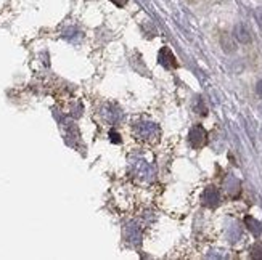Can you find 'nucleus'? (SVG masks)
Wrapping results in <instances>:
<instances>
[{"mask_svg":"<svg viewBox=\"0 0 262 260\" xmlns=\"http://www.w3.org/2000/svg\"><path fill=\"white\" fill-rule=\"evenodd\" d=\"M109 138H111V140H113V142H114V143H119V142H121V138H119V135H118V133H116V132H114V130H111V132H109Z\"/></svg>","mask_w":262,"mask_h":260,"instance_id":"13","label":"nucleus"},{"mask_svg":"<svg viewBox=\"0 0 262 260\" xmlns=\"http://www.w3.org/2000/svg\"><path fill=\"white\" fill-rule=\"evenodd\" d=\"M245 225L248 227V230L251 233L254 234L256 238L258 236H261V233H262V225H261V222H258L254 217H245Z\"/></svg>","mask_w":262,"mask_h":260,"instance_id":"7","label":"nucleus"},{"mask_svg":"<svg viewBox=\"0 0 262 260\" xmlns=\"http://www.w3.org/2000/svg\"><path fill=\"white\" fill-rule=\"evenodd\" d=\"M254 16H256V21H258V23H259V26L262 28V7L256 8V12H254Z\"/></svg>","mask_w":262,"mask_h":260,"instance_id":"12","label":"nucleus"},{"mask_svg":"<svg viewBox=\"0 0 262 260\" xmlns=\"http://www.w3.org/2000/svg\"><path fill=\"white\" fill-rule=\"evenodd\" d=\"M139 225H134V223H130L127 228H125V238L129 239V241H134V243H137L139 239H140V230L137 228Z\"/></svg>","mask_w":262,"mask_h":260,"instance_id":"9","label":"nucleus"},{"mask_svg":"<svg viewBox=\"0 0 262 260\" xmlns=\"http://www.w3.org/2000/svg\"><path fill=\"white\" fill-rule=\"evenodd\" d=\"M219 202H220V194L217 191V188H214V187L206 188L204 193H203V204L204 206L214 209V207L219 206Z\"/></svg>","mask_w":262,"mask_h":260,"instance_id":"3","label":"nucleus"},{"mask_svg":"<svg viewBox=\"0 0 262 260\" xmlns=\"http://www.w3.org/2000/svg\"><path fill=\"white\" fill-rule=\"evenodd\" d=\"M256 92H258V95L262 98V81H259L258 86H256Z\"/></svg>","mask_w":262,"mask_h":260,"instance_id":"14","label":"nucleus"},{"mask_svg":"<svg viewBox=\"0 0 262 260\" xmlns=\"http://www.w3.org/2000/svg\"><path fill=\"white\" fill-rule=\"evenodd\" d=\"M113 2H114L116 5H119V7H123V5L125 3V0H113Z\"/></svg>","mask_w":262,"mask_h":260,"instance_id":"15","label":"nucleus"},{"mask_svg":"<svg viewBox=\"0 0 262 260\" xmlns=\"http://www.w3.org/2000/svg\"><path fill=\"white\" fill-rule=\"evenodd\" d=\"M233 36L240 43H249L251 42V34H249L248 29L245 28V24H236Z\"/></svg>","mask_w":262,"mask_h":260,"instance_id":"6","label":"nucleus"},{"mask_svg":"<svg viewBox=\"0 0 262 260\" xmlns=\"http://www.w3.org/2000/svg\"><path fill=\"white\" fill-rule=\"evenodd\" d=\"M137 133L140 135V138H143V140H153V138H158L159 129L153 122H140Z\"/></svg>","mask_w":262,"mask_h":260,"instance_id":"2","label":"nucleus"},{"mask_svg":"<svg viewBox=\"0 0 262 260\" xmlns=\"http://www.w3.org/2000/svg\"><path fill=\"white\" fill-rule=\"evenodd\" d=\"M103 116L107 117L109 122H116L121 117V113L118 111V109H114L113 106H107L103 109Z\"/></svg>","mask_w":262,"mask_h":260,"instance_id":"10","label":"nucleus"},{"mask_svg":"<svg viewBox=\"0 0 262 260\" xmlns=\"http://www.w3.org/2000/svg\"><path fill=\"white\" fill-rule=\"evenodd\" d=\"M220 45H222L225 53H233L236 50V45L233 42V39H231L230 34H227V32H224L222 36H220Z\"/></svg>","mask_w":262,"mask_h":260,"instance_id":"8","label":"nucleus"},{"mask_svg":"<svg viewBox=\"0 0 262 260\" xmlns=\"http://www.w3.org/2000/svg\"><path fill=\"white\" fill-rule=\"evenodd\" d=\"M206 142H208V133H206V130L201 127V126H195L193 129L190 130L188 133V143L190 146L193 149H200L203 148Z\"/></svg>","mask_w":262,"mask_h":260,"instance_id":"1","label":"nucleus"},{"mask_svg":"<svg viewBox=\"0 0 262 260\" xmlns=\"http://www.w3.org/2000/svg\"><path fill=\"white\" fill-rule=\"evenodd\" d=\"M159 63L163 64V68H166V69L177 68V61H175L174 53L170 52V48H168V47H163V50L159 52Z\"/></svg>","mask_w":262,"mask_h":260,"instance_id":"4","label":"nucleus"},{"mask_svg":"<svg viewBox=\"0 0 262 260\" xmlns=\"http://www.w3.org/2000/svg\"><path fill=\"white\" fill-rule=\"evenodd\" d=\"M224 188H225V191L229 193L231 198H235V196H238L240 191H241V183H240L238 178L233 177V175H229V177L225 178Z\"/></svg>","mask_w":262,"mask_h":260,"instance_id":"5","label":"nucleus"},{"mask_svg":"<svg viewBox=\"0 0 262 260\" xmlns=\"http://www.w3.org/2000/svg\"><path fill=\"white\" fill-rule=\"evenodd\" d=\"M251 257L253 259H262V243L254 244L251 249Z\"/></svg>","mask_w":262,"mask_h":260,"instance_id":"11","label":"nucleus"}]
</instances>
